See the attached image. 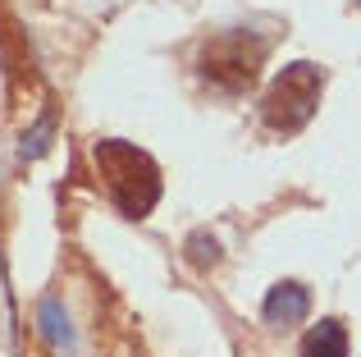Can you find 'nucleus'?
Listing matches in <instances>:
<instances>
[{
	"instance_id": "obj_8",
	"label": "nucleus",
	"mask_w": 361,
	"mask_h": 357,
	"mask_svg": "<svg viewBox=\"0 0 361 357\" xmlns=\"http://www.w3.org/2000/svg\"><path fill=\"white\" fill-rule=\"evenodd\" d=\"M51 133H55V110H46V115L37 119V128H32V133L23 138V147H18V156H23V161H37V156L46 152V138H51Z\"/></svg>"
},
{
	"instance_id": "obj_3",
	"label": "nucleus",
	"mask_w": 361,
	"mask_h": 357,
	"mask_svg": "<svg viewBox=\"0 0 361 357\" xmlns=\"http://www.w3.org/2000/svg\"><path fill=\"white\" fill-rule=\"evenodd\" d=\"M265 55H270V42H265V37L247 32V28H229V32L211 37V42L202 46V55H197V73H202L215 92L238 97V92H247L256 83Z\"/></svg>"
},
{
	"instance_id": "obj_1",
	"label": "nucleus",
	"mask_w": 361,
	"mask_h": 357,
	"mask_svg": "<svg viewBox=\"0 0 361 357\" xmlns=\"http://www.w3.org/2000/svg\"><path fill=\"white\" fill-rule=\"evenodd\" d=\"M92 161H97V174H101V183H106V193H110L119 215L147 220L156 211L165 183H160V165L142 147L123 143V138H101L92 147Z\"/></svg>"
},
{
	"instance_id": "obj_2",
	"label": "nucleus",
	"mask_w": 361,
	"mask_h": 357,
	"mask_svg": "<svg viewBox=\"0 0 361 357\" xmlns=\"http://www.w3.org/2000/svg\"><path fill=\"white\" fill-rule=\"evenodd\" d=\"M320 97H325V69L320 64H311V60L283 64L261 97V124L279 138L302 133L311 124V115H316Z\"/></svg>"
},
{
	"instance_id": "obj_4",
	"label": "nucleus",
	"mask_w": 361,
	"mask_h": 357,
	"mask_svg": "<svg viewBox=\"0 0 361 357\" xmlns=\"http://www.w3.org/2000/svg\"><path fill=\"white\" fill-rule=\"evenodd\" d=\"M311 312V289L302 279H279V284L265 294L261 303V316L270 330H288V325H302Z\"/></svg>"
},
{
	"instance_id": "obj_6",
	"label": "nucleus",
	"mask_w": 361,
	"mask_h": 357,
	"mask_svg": "<svg viewBox=\"0 0 361 357\" xmlns=\"http://www.w3.org/2000/svg\"><path fill=\"white\" fill-rule=\"evenodd\" d=\"M37 325H42V339L51 344V349H73L69 316H64V307L55 303V298H46V303L37 307Z\"/></svg>"
},
{
	"instance_id": "obj_5",
	"label": "nucleus",
	"mask_w": 361,
	"mask_h": 357,
	"mask_svg": "<svg viewBox=\"0 0 361 357\" xmlns=\"http://www.w3.org/2000/svg\"><path fill=\"white\" fill-rule=\"evenodd\" d=\"M348 349H353L348 325L334 321V316H325L320 325H311L307 339H302V357H348Z\"/></svg>"
},
{
	"instance_id": "obj_7",
	"label": "nucleus",
	"mask_w": 361,
	"mask_h": 357,
	"mask_svg": "<svg viewBox=\"0 0 361 357\" xmlns=\"http://www.w3.org/2000/svg\"><path fill=\"white\" fill-rule=\"evenodd\" d=\"M188 261H192L197 270H211V266H220V243L211 238V234H192V238H188Z\"/></svg>"
}]
</instances>
